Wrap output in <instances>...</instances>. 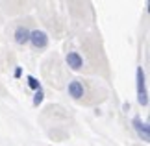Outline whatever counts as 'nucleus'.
<instances>
[{"mask_svg": "<svg viewBox=\"0 0 150 146\" xmlns=\"http://www.w3.org/2000/svg\"><path fill=\"white\" fill-rule=\"evenodd\" d=\"M137 102L143 107L148 106V92H146V81H145V71H143V67L137 68Z\"/></svg>", "mask_w": 150, "mask_h": 146, "instance_id": "obj_1", "label": "nucleus"}, {"mask_svg": "<svg viewBox=\"0 0 150 146\" xmlns=\"http://www.w3.org/2000/svg\"><path fill=\"white\" fill-rule=\"evenodd\" d=\"M30 43L33 44V48L37 50H43L48 46V35L41 30H35V32H30Z\"/></svg>", "mask_w": 150, "mask_h": 146, "instance_id": "obj_2", "label": "nucleus"}, {"mask_svg": "<svg viewBox=\"0 0 150 146\" xmlns=\"http://www.w3.org/2000/svg\"><path fill=\"white\" fill-rule=\"evenodd\" d=\"M132 126L135 128L137 135H139L143 141H146V142H148V139H150V130H148V124H146V122H143L139 116H135V118L132 120Z\"/></svg>", "mask_w": 150, "mask_h": 146, "instance_id": "obj_3", "label": "nucleus"}, {"mask_svg": "<svg viewBox=\"0 0 150 146\" xmlns=\"http://www.w3.org/2000/svg\"><path fill=\"white\" fill-rule=\"evenodd\" d=\"M67 91H69V95H71L74 100H80V98L85 95V87H83L82 81H78V80H72L71 83H69Z\"/></svg>", "mask_w": 150, "mask_h": 146, "instance_id": "obj_4", "label": "nucleus"}, {"mask_svg": "<svg viewBox=\"0 0 150 146\" xmlns=\"http://www.w3.org/2000/svg\"><path fill=\"white\" fill-rule=\"evenodd\" d=\"M65 61H67V65L71 67L72 71H80V68L83 67V59H82V56H80L78 52H69Z\"/></svg>", "mask_w": 150, "mask_h": 146, "instance_id": "obj_5", "label": "nucleus"}, {"mask_svg": "<svg viewBox=\"0 0 150 146\" xmlns=\"http://www.w3.org/2000/svg\"><path fill=\"white\" fill-rule=\"evenodd\" d=\"M28 41H30V30L24 26H19L15 30V43L17 44H26Z\"/></svg>", "mask_w": 150, "mask_h": 146, "instance_id": "obj_6", "label": "nucleus"}, {"mask_svg": "<svg viewBox=\"0 0 150 146\" xmlns=\"http://www.w3.org/2000/svg\"><path fill=\"white\" fill-rule=\"evenodd\" d=\"M43 100H45V92L39 87V89H35V95H33V106H41Z\"/></svg>", "mask_w": 150, "mask_h": 146, "instance_id": "obj_7", "label": "nucleus"}, {"mask_svg": "<svg viewBox=\"0 0 150 146\" xmlns=\"http://www.w3.org/2000/svg\"><path fill=\"white\" fill-rule=\"evenodd\" d=\"M26 80H28V85H30L32 89H39V87H41V83H39V80H35L33 76H28Z\"/></svg>", "mask_w": 150, "mask_h": 146, "instance_id": "obj_8", "label": "nucleus"}]
</instances>
